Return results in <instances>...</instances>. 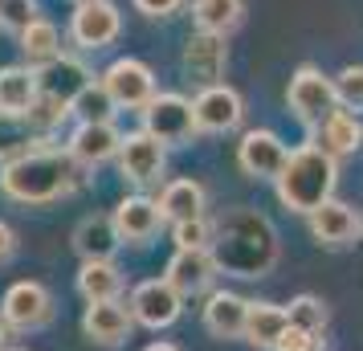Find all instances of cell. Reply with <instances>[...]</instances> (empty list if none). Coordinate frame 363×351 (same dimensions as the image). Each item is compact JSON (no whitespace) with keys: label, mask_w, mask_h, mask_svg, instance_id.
<instances>
[{"label":"cell","mask_w":363,"mask_h":351,"mask_svg":"<svg viewBox=\"0 0 363 351\" xmlns=\"http://www.w3.org/2000/svg\"><path fill=\"white\" fill-rule=\"evenodd\" d=\"M74 4H90V0H74Z\"/></svg>","instance_id":"cell-42"},{"label":"cell","mask_w":363,"mask_h":351,"mask_svg":"<svg viewBox=\"0 0 363 351\" xmlns=\"http://www.w3.org/2000/svg\"><path fill=\"white\" fill-rule=\"evenodd\" d=\"M335 184H339V160L327 155L318 143H302L298 151H290L281 176L274 180L278 201L302 217H311L314 208L335 201Z\"/></svg>","instance_id":"cell-3"},{"label":"cell","mask_w":363,"mask_h":351,"mask_svg":"<svg viewBox=\"0 0 363 351\" xmlns=\"http://www.w3.org/2000/svg\"><path fill=\"white\" fill-rule=\"evenodd\" d=\"M0 318L13 331H41L53 318V294L41 282H13L0 302Z\"/></svg>","instance_id":"cell-6"},{"label":"cell","mask_w":363,"mask_h":351,"mask_svg":"<svg viewBox=\"0 0 363 351\" xmlns=\"http://www.w3.org/2000/svg\"><path fill=\"white\" fill-rule=\"evenodd\" d=\"M180 4L184 0H135V9H139L143 17H172Z\"/></svg>","instance_id":"cell-37"},{"label":"cell","mask_w":363,"mask_h":351,"mask_svg":"<svg viewBox=\"0 0 363 351\" xmlns=\"http://www.w3.org/2000/svg\"><path fill=\"white\" fill-rule=\"evenodd\" d=\"M37 17V0H0V29L4 33H25Z\"/></svg>","instance_id":"cell-32"},{"label":"cell","mask_w":363,"mask_h":351,"mask_svg":"<svg viewBox=\"0 0 363 351\" xmlns=\"http://www.w3.org/2000/svg\"><path fill=\"white\" fill-rule=\"evenodd\" d=\"M167 282L180 290L184 299H192V294H204L216 278V262L208 250H176L172 253V262H167Z\"/></svg>","instance_id":"cell-16"},{"label":"cell","mask_w":363,"mask_h":351,"mask_svg":"<svg viewBox=\"0 0 363 351\" xmlns=\"http://www.w3.org/2000/svg\"><path fill=\"white\" fill-rule=\"evenodd\" d=\"M13 253H17V233H13V229H9V225L0 221V266H4V262H9Z\"/></svg>","instance_id":"cell-38"},{"label":"cell","mask_w":363,"mask_h":351,"mask_svg":"<svg viewBox=\"0 0 363 351\" xmlns=\"http://www.w3.org/2000/svg\"><path fill=\"white\" fill-rule=\"evenodd\" d=\"M78 294L86 302H115L123 294V274L115 262H82L78 269Z\"/></svg>","instance_id":"cell-26"},{"label":"cell","mask_w":363,"mask_h":351,"mask_svg":"<svg viewBox=\"0 0 363 351\" xmlns=\"http://www.w3.org/2000/svg\"><path fill=\"white\" fill-rule=\"evenodd\" d=\"M335 94L347 111H363V66H347L335 74Z\"/></svg>","instance_id":"cell-34"},{"label":"cell","mask_w":363,"mask_h":351,"mask_svg":"<svg viewBox=\"0 0 363 351\" xmlns=\"http://www.w3.org/2000/svg\"><path fill=\"white\" fill-rule=\"evenodd\" d=\"M196 111V131H208V135H225V131H237L241 118H245V102L233 86L216 82V86H204L192 102Z\"/></svg>","instance_id":"cell-10"},{"label":"cell","mask_w":363,"mask_h":351,"mask_svg":"<svg viewBox=\"0 0 363 351\" xmlns=\"http://www.w3.org/2000/svg\"><path fill=\"white\" fill-rule=\"evenodd\" d=\"M176 250H213V221L208 217H196V221H180L176 229Z\"/></svg>","instance_id":"cell-33"},{"label":"cell","mask_w":363,"mask_h":351,"mask_svg":"<svg viewBox=\"0 0 363 351\" xmlns=\"http://www.w3.org/2000/svg\"><path fill=\"white\" fill-rule=\"evenodd\" d=\"M143 131L155 135L167 147H180L196 135V111L184 94H155L143 106Z\"/></svg>","instance_id":"cell-5"},{"label":"cell","mask_w":363,"mask_h":351,"mask_svg":"<svg viewBox=\"0 0 363 351\" xmlns=\"http://www.w3.org/2000/svg\"><path fill=\"white\" fill-rule=\"evenodd\" d=\"M311 233L318 245H330V250H343L351 241H359L363 233V217L343 201H327L323 208L311 213Z\"/></svg>","instance_id":"cell-14"},{"label":"cell","mask_w":363,"mask_h":351,"mask_svg":"<svg viewBox=\"0 0 363 351\" xmlns=\"http://www.w3.org/2000/svg\"><path fill=\"white\" fill-rule=\"evenodd\" d=\"M0 351H21V347H0Z\"/></svg>","instance_id":"cell-41"},{"label":"cell","mask_w":363,"mask_h":351,"mask_svg":"<svg viewBox=\"0 0 363 351\" xmlns=\"http://www.w3.org/2000/svg\"><path fill=\"white\" fill-rule=\"evenodd\" d=\"M131 306L123 302H90L82 315V331L90 343H102V347H118L127 335H131Z\"/></svg>","instance_id":"cell-17"},{"label":"cell","mask_w":363,"mask_h":351,"mask_svg":"<svg viewBox=\"0 0 363 351\" xmlns=\"http://www.w3.org/2000/svg\"><path fill=\"white\" fill-rule=\"evenodd\" d=\"M184 74L200 86H216L225 78V66H229V45L220 33H192L184 41Z\"/></svg>","instance_id":"cell-13"},{"label":"cell","mask_w":363,"mask_h":351,"mask_svg":"<svg viewBox=\"0 0 363 351\" xmlns=\"http://www.w3.org/2000/svg\"><path fill=\"white\" fill-rule=\"evenodd\" d=\"M192 17H196L200 33L229 37L245 17V0H192Z\"/></svg>","instance_id":"cell-27"},{"label":"cell","mask_w":363,"mask_h":351,"mask_svg":"<svg viewBox=\"0 0 363 351\" xmlns=\"http://www.w3.org/2000/svg\"><path fill=\"white\" fill-rule=\"evenodd\" d=\"M143 351H180L176 343H151V347H143Z\"/></svg>","instance_id":"cell-39"},{"label":"cell","mask_w":363,"mask_h":351,"mask_svg":"<svg viewBox=\"0 0 363 351\" xmlns=\"http://www.w3.org/2000/svg\"><path fill=\"white\" fill-rule=\"evenodd\" d=\"M37 78H41V90H45V94H53V99H62V102H74L86 86H90V69H86L78 57H66V53H62V57L50 62Z\"/></svg>","instance_id":"cell-24"},{"label":"cell","mask_w":363,"mask_h":351,"mask_svg":"<svg viewBox=\"0 0 363 351\" xmlns=\"http://www.w3.org/2000/svg\"><path fill=\"white\" fill-rule=\"evenodd\" d=\"M160 213H164V221H172V225L204 217V188H200L196 180H172V184L164 188V196H160Z\"/></svg>","instance_id":"cell-25"},{"label":"cell","mask_w":363,"mask_h":351,"mask_svg":"<svg viewBox=\"0 0 363 351\" xmlns=\"http://www.w3.org/2000/svg\"><path fill=\"white\" fill-rule=\"evenodd\" d=\"M118 167L131 184H155L167 167V143H160L155 135L135 131L123 135V151H118Z\"/></svg>","instance_id":"cell-11"},{"label":"cell","mask_w":363,"mask_h":351,"mask_svg":"<svg viewBox=\"0 0 363 351\" xmlns=\"http://www.w3.org/2000/svg\"><path fill=\"white\" fill-rule=\"evenodd\" d=\"M213 262L233 278H265L278 266V229L257 208H229L213 225Z\"/></svg>","instance_id":"cell-1"},{"label":"cell","mask_w":363,"mask_h":351,"mask_svg":"<svg viewBox=\"0 0 363 351\" xmlns=\"http://www.w3.org/2000/svg\"><path fill=\"white\" fill-rule=\"evenodd\" d=\"M69 115V102L62 99H53V94H37V102L29 106V115H25V123H29V131H41V135H50L53 127H62Z\"/></svg>","instance_id":"cell-30"},{"label":"cell","mask_w":363,"mask_h":351,"mask_svg":"<svg viewBox=\"0 0 363 351\" xmlns=\"http://www.w3.org/2000/svg\"><path fill=\"white\" fill-rule=\"evenodd\" d=\"M286 160H290V151L274 131H245L237 143V164L253 180H278Z\"/></svg>","instance_id":"cell-12"},{"label":"cell","mask_w":363,"mask_h":351,"mask_svg":"<svg viewBox=\"0 0 363 351\" xmlns=\"http://www.w3.org/2000/svg\"><path fill=\"white\" fill-rule=\"evenodd\" d=\"M123 29V17L111 0H90V4H78L74 9V21H69V41L78 50H106L111 41Z\"/></svg>","instance_id":"cell-9"},{"label":"cell","mask_w":363,"mask_h":351,"mask_svg":"<svg viewBox=\"0 0 363 351\" xmlns=\"http://www.w3.org/2000/svg\"><path fill=\"white\" fill-rule=\"evenodd\" d=\"M102 86L115 99V106H127V111H143L155 99V74L139 57H118V62H111L106 74H102Z\"/></svg>","instance_id":"cell-7"},{"label":"cell","mask_w":363,"mask_h":351,"mask_svg":"<svg viewBox=\"0 0 363 351\" xmlns=\"http://www.w3.org/2000/svg\"><path fill=\"white\" fill-rule=\"evenodd\" d=\"M118 245H123V237L115 229V217H86L74 229V250L82 262H111Z\"/></svg>","instance_id":"cell-22"},{"label":"cell","mask_w":363,"mask_h":351,"mask_svg":"<svg viewBox=\"0 0 363 351\" xmlns=\"http://www.w3.org/2000/svg\"><path fill=\"white\" fill-rule=\"evenodd\" d=\"M13 123L17 118H9V115H0V160H13V155H21V143H17V131H13Z\"/></svg>","instance_id":"cell-36"},{"label":"cell","mask_w":363,"mask_h":351,"mask_svg":"<svg viewBox=\"0 0 363 351\" xmlns=\"http://www.w3.org/2000/svg\"><path fill=\"white\" fill-rule=\"evenodd\" d=\"M111 111H115V99L106 94V86H86L78 99L69 102V115H78V123H111Z\"/></svg>","instance_id":"cell-29"},{"label":"cell","mask_w":363,"mask_h":351,"mask_svg":"<svg viewBox=\"0 0 363 351\" xmlns=\"http://www.w3.org/2000/svg\"><path fill=\"white\" fill-rule=\"evenodd\" d=\"M311 143H318V147L327 151V155H335V160H343V155H351V151L363 143V123L359 115H351V111H330L318 127H314V139Z\"/></svg>","instance_id":"cell-19"},{"label":"cell","mask_w":363,"mask_h":351,"mask_svg":"<svg viewBox=\"0 0 363 351\" xmlns=\"http://www.w3.org/2000/svg\"><path fill=\"white\" fill-rule=\"evenodd\" d=\"M115 217V229L123 241H131V245H143L151 237L160 233V201H147V196H127V201H118V208L111 213Z\"/></svg>","instance_id":"cell-18"},{"label":"cell","mask_w":363,"mask_h":351,"mask_svg":"<svg viewBox=\"0 0 363 351\" xmlns=\"http://www.w3.org/2000/svg\"><path fill=\"white\" fill-rule=\"evenodd\" d=\"M286 99H290V111H294L298 123H306V127H318L323 118L339 106V94H335V78H327L318 66H298L294 78H290V90H286Z\"/></svg>","instance_id":"cell-4"},{"label":"cell","mask_w":363,"mask_h":351,"mask_svg":"<svg viewBox=\"0 0 363 351\" xmlns=\"http://www.w3.org/2000/svg\"><path fill=\"white\" fill-rule=\"evenodd\" d=\"M286 315H290V323L294 327H302V331H311V335H323L327 331V302L323 299H314V294H298L290 306H286Z\"/></svg>","instance_id":"cell-31"},{"label":"cell","mask_w":363,"mask_h":351,"mask_svg":"<svg viewBox=\"0 0 363 351\" xmlns=\"http://www.w3.org/2000/svg\"><path fill=\"white\" fill-rule=\"evenodd\" d=\"M21 50L29 57V66H50L62 57V33H57V25L50 21H33L25 33H21Z\"/></svg>","instance_id":"cell-28"},{"label":"cell","mask_w":363,"mask_h":351,"mask_svg":"<svg viewBox=\"0 0 363 351\" xmlns=\"http://www.w3.org/2000/svg\"><path fill=\"white\" fill-rule=\"evenodd\" d=\"M9 331H13V327H9V323H4V318H0V343H4V339H9Z\"/></svg>","instance_id":"cell-40"},{"label":"cell","mask_w":363,"mask_h":351,"mask_svg":"<svg viewBox=\"0 0 363 351\" xmlns=\"http://www.w3.org/2000/svg\"><path fill=\"white\" fill-rule=\"evenodd\" d=\"M290 327V315L286 306H274V302H249V318H245V339L253 347L278 351L281 335Z\"/></svg>","instance_id":"cell-23"},{"label":"cell","mask_w":363,"mask_h":351,"mask_svg":"<svg viewBox=\"0 0 363 351\" xmlns=\"http://www.w3.org/2000/svg\"><path fill=\"white\" fill-rule=\"evenodd\" d=\"M184 311V294L167 278H151V282H139L131 290V318L143 323L151 331L160 327H172Z\"/></svg>","instance_id":"cell-8"},{"label":"cell","mask_w":363,"mask_h":351,"mask_svg":"<svg viewBox=\"0 0 363 351\" xmlns=\"http://www.w3.org/2000/svg\"><path fill=\"white\" fill-rule=\"evenodd\" d=\"M41 94V78L29 66H4L0 69V115L9 118H25L29 106Z\"/></svg>","instance_id":"cell-21"},{"label":"cell","mask_w":363,"mask_h":351,"mask_svg":"<svg viewBox=\"0 0 363 351\" xmlns=\"http://www.w3.org/2000/svg\"><path fill=\"white\" fill-rule=\"evenodd\" d=\"M78 180H82V164L69 155V147H25L0 167V192L17 204H53L69 196Z\"/></svg>","instance_id":"cell-2"},{"label":"cell","mask_w":363,"mask_h":351,"mask_svg":"<svg viewBox=\"0 0 363 351\" xmlns=\"http://www.w3.org/2000/svg\"><path fill=\"white\" fill-rule=\"evenodd\" d=\"M123 151V135L115 123H78V131L69 139V155L82 167H99L106 160H118Z\"/></svg>","instance_id":"cell-15"},{"label":"cell","mask_w":363,"mask_h":351,"mask_svg":"<svg viewBox=\"0 0 363 351\" xmlns=\"http://www.w3.org/2000/svg\"><path fill=\"white\" fill-rule=\"evenodd\" d=\"M323 347V339L318 335H311V331H302V327H286V335H281V343H278V351H318Z\"/></svg>","instance_id":"cell-35"},{"label":"cell","mask_w":363,"mask_h":351,"mask_svg":"<svg viewBox=\"0 0 363 351\" xmlns=\"http://www.w3.org/2000/svg\"><path fill=\"white\" fill-rule=\"evenodd\" d=\"M245 318H249V302L233 290H216L213 299L204 302V327L216 339H245Z\"/></svg>","instance_id":"cell-20"}]
</instances>
